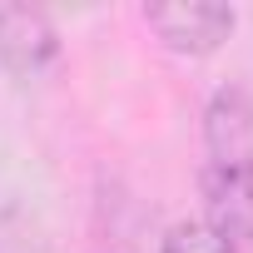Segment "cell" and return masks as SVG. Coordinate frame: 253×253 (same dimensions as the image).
Wrapping results in <instances>:
<instances>
[{"mask_svg":"<svg viewBox=\"0 0 253 253\" xmlns=\"http://www.w3.org/2000/svg\"><path fill=\"white\" fill-rule=\"evenodd\" d=\"M204 228L228 253H253V169L204 164Z\"/></svg>","mask_w":253,"mask_h":253,"instance_id":"cell-1","label":"cell"},{"mask_svg":"<svg viewBox=\"0 0 253 253\" xmlns=\"http://www.w3.org/2000/svg\"><path fill=\"white\" fill-rule=\"evenodd\" d=\"M149 30L179 50V55H213L228 30H233V10L218 5V0H179V5H149L144 10Z\"/></svg>","mask_w":253,"mask_h":253,"instance_id":"cell-2","label":"cell"},{"mask_svg":"<svg viewBox=\"0 0 253 253\" xmlns=\"http://www.w3.org/2000/svg\"><path fill=\"white\" fill-rule=\"evenodd\" d=\"M204 144H209V159L204 164L253 169V99L238 84L213 94V104L204 114Z\"/></svg>","mask_w":253,"mask_h":253,"instance_id":"cell-3","label":"cell"},{"mask_svg":"<svg viewBox=\"0 0 253 253\" xmlns=\"http://www.w3.org/2000/svg\"><path fill=\"white\" fill-rule=\"evenodd\" d=\"M55 55V25L30 5H0V60L15 70H40Z\"/></svg>","mask_w":253,"mask_h":253,"instance_id":"cell-4","label":"cell"},{"mask_svg":"<svg viewBox=\"0 0 253 253\" xmlns=\"http://www.w3.org/2000/svg\"><path fill=\"white\" fill-rule=\"evenodd\" d=\"M164 253H228L199 218H184V223H174L169 228V238H164Z\"/></svg>","mask_w":253,"mask_h":253,"instance_id":"cell-5","label":"cell"}]
</instances>
